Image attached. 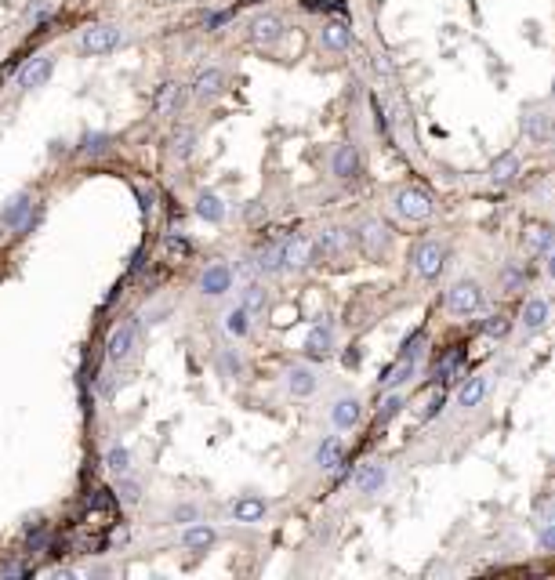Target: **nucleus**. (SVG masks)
Returning <instances> with one entry per match:
<instances>
[{"label":"nucleus","mask_w":555,"mask_h":580,"mask_svg":"<svg viewBox=\"0 0 555 580\" xmlns=\"http://www.w3.org/2000/svg\"><path fill=\"white\" fill-rule=\"evenodd\" d=\"M225 327H229L232 334H247V309H232V312L225 316Z\"/></svg>","instance_id":"f704fd0d"},{"label":"nucleus","mask_w":555,"mask_h":580,"mask_svg":"<svg viewBox=\"0 0 555 580\" xmlns=\"http://www.w3.org/2000/svg\"><path fill=\"white\" fill-rule=\"evenodd\" d=\"M359 171V156L352 145H338V153H334V174L338 178H352V174Z\"/></svg>","instance_id":"a211bd4d"},{"label":"nucleus","mask_w":555,"mask_h":580,"mask_svg":"<svg viewBox=\"0 0 555 580\" xmlns=\"http://www.w3.org/2000/svg\"><path fill=\"white\" fill-rule=\"evenodd\" d=\"M519 287H522V272L519 268H504L501 272V294H515Z\"/></svg>","instance_id":"72a5a7b5"},{"label":"nucleus","mask_w":555,"mask_h":580,"mask_svg":"<svg viewBox=\"0 0 555 580\" xmlns=\"http://www.w3.org/2000/svg\"><path fill=\"white\" fill-rule=\"evenodd\" d=\"M548 276H555V250H552V262H548Z\"/></svg>","instance_id":"de8ad7c7"},{"label":"nucleus","mask_w":555,"mask_h":580,"mask_svg":"<svg viewBox=\"0 0 555 580\" xmlns=\"http://www.w3.org/2000/svg\"><path fill=\"white\" fill-rule=\"evenodd\" d=\"M323 44L330 47V51H345V47L352 44V33H348L345 22H327L323 26Z\"/></svg>","instance_id":"aec40b11"},{"label":"nucleus","mask_w":555,"mask_h":580,"mask_svg":"<svg viewBox=\"0 0 555 580\" xmlns=\"http://www.w3.org/2000/svg\"><path fill=\"white\" fill-rule=\"evenodd\" d=\"M105 149V135H87L84 138V153H102Z\"/></svg>","instance_id":"ea45409f"},{"label":"nucleus","mask_w":555,"mask_h":580,"mask_svg":"<svg viewBox=\"0 0 555 580\" xmlns=\"http://www.w3.org/2000/svg\"><path fill=\"white\" fill-rule=\"evenodd\" d=\"M330 345H334V334H330V327H312L309 337H305V352H309L312 359L330 356Z\"/></svg>","instance_id":"9b49d317"},{"label":"nucleus","mask_w":555,"mask_h":580,"mask_svg":"<svg viewBox=\"0 0 555 580\" xmlns=\"http://www.w3.org/2000/svg\"><path fill=\"white\" fill-rule=\"evenodd\" d=\"M363 247H367V254H382L385 244H388V232H385V225H377V221H367L363 225Z\"/></svg>","instance_id":"6ab92c4d"},{"label":"nucleus","mask_w":555,"mask_h":580,"mask_svg":"<svg viewBox=\"0 0 555 580\" xmlns=\"http://www.w3.org/2000/svg\"><path fill=\"white\" fill-rule=\"evenodd\" d=\"M44 537H47V534H44V526L29 529V552H33V547H40V544H44Z\"/></svg>","instance_id":"37998d69"},{"label":"nucleus","mask_w":555,"mask_h":580,"mask_svg":"<svg viewBox=\"0 0 555 580\" xmlns=\"http://www.w3.org/2000/svg\"><path fill=\"white\" fill-rule=\"evenodd\" d=\"M229 283H232V272L225 265H214V268H207V276H203V290H207V294H225Z\"/></svg>","instance_id":"5701e85b"},{"label":"nucleus","mask_w":555,"mask_h":580,"mask_svg":"<svg viewBox=\"0 0 555 580\" xmlns=\"http://www.w3.org/2000/svg\"><path fill=\"white\" fill-rule=\"evenodd\" d=\"M348 247H352V239H348L345 229H327L320 239H316V250H323V254H345Z\"/></svg>","instance_id":"2eb2a0df"},{"label":"nucleus","mask_w":555,"mask_h":580,"mask_svg":"<svg viewBox=\"0 0 555 580\" xmlns=\"http://www.w3.org/2000/svg\"><path fill=\"white\" fill-rule=\"evenodd\" d=\"M117 501H120V504H135V501H138V482H123L120 493H117Z\"/></svg>","instance_id":"4c0bfd02"},{"label":"nucleus","mask_w":555,"mask_h":580,"mask_svg":"<svg viewBox=\"0 0 555 580\" xmlns=\"http://www.w3.org/2000/svg\"><path fill=\"white\" fill-rule=\"evenodd\" d=\"M447 309H450L454 316H472V312H479V309H483V287L475 283V280L454 283L450 294H447Z\"/></svg>","instance_id":"f257e3e1"},{"label":"nucleus","mask_w":555,"mask_h":580,"mask_svg":"<svg viewBox=\"0 0 555 580\" xmlns=\"http://www.w3.org/2000/svg\"><path fill=\"white\" fill-rule=\"evenodd\" d=\"M522 131H527V138H530V142H548V138H552V131H555V123H552V117H545V112H541V117L533 112V117L522 120Z\"/></svg>","instance_id":"f3484780"},{"label":"nucleus","mask_w":555,"mask_h":580,"mask_svg":"<svg viewBox=\"0 0 555 580\" xmlns=\"http://www.w3.org/2000/svg\"><path fill=\"white\" fill-rule=\"evenodd\" d=\"M44 11H47V0H37V4H29V8H26V19H40Z\"/></svg>","instance_id":"c03bdc74"},{"label":"nucleus","mask_w":555,"mask_h":580,"mask_svg":"<svg viewBox=\"0 0 555 580\" xmlns=\"http://www.w3.org/2000/svg\"><path fill=\"white\" fill-rule=\"evenodd\" d=\"M29 207H33V200H29V196L11 200V207L4 211V225H22V218L29 214Z\"/></svg>","instance_id":"cd10ccee"},{"label":"nucleus","mask_w":555,"mask_h":580,"mask_svg":"<svg viewBox=\"0 0 555 580\" xmlns=\"http://www.w3.org/2000/svg\"><path fill=\"white\" fill-rule=\"evenodd\" d=\"M189 142H193V135H189V131H182V138H178V156H189V149H193V145H189Z\"/></svg>","instance_id":"a18cd8bd"},{"label":"nucleus","mask_w":555,"mask_h":580,"mask_svg":"<svg viewBox=\"0 0 555 580\" xmlns=\"http://www.w3.org/2000/svg\"><path fill=\"white\" fill-rule=\"evenodd\" d=\"M395 211L407 221H425V218H432V200L421 189H400L395 192Z\"/></svg>","instance_id":"7ed1b4c3"},{"label":"nucleus","mask_w":555,"mask_h":580,"mask_svg":"<svg viewBox=\"0 0 555 580\" xmlns=\"http://www.w3.org/2000/svg\"><path fill=\"white\" fill-rule=\"evenodd\" d=\"M232 19V11H218V15H211V19H207V29H218V26H225Z\"/></svg>","instance_id":"79ce46f5"},{"label":"nucleus","mask_w":555,"mask_h":580,"mask_svg":"<svg viewBox=\"0 0 555 580\" xmlns=\"http://www.w3.org/2000/svg\"><path fill=\"white\" fill-rule=\"evenodd\" d=\"M167 250H171V254H182V257H189V250H193V247H189L185 239H174V236H171V239H167Z\"/></svg>","instance_id":"a19ab883"},{"label":"nucleus","mask_w":555,"mask_h":580,"mask_svg":"<svg viewBox=\"0 0 555 580\" xmlns=\"http://www.w3.org/2000/svg\"><path fill=\"white\" fill-rule=\"evenodd\" d=\"M221 366H225L229 374H240V359H232V356H221Z\"/></svg>","instance_id":"49530a36"},{"label":"nucleus","mask_w":555,"mask_h":580,"mask_svg":"<svg viewBox=\"0 0 555 580\" xmlns=\"http://www.w3.org/2000/svg\"><path fill=\"white\" fill-rule=\"evenodd\" d=\"M182 102H185V91L178 84H164L160 91H156V99H153V109L156 112H174Z\"/></svg>","instance_id":"dca6fc26"},{"label":"nucleus","mask_w":555,"mask_h":580,"mask_svg":"<svg viewBox=\"0 0 555 580\" xmlns=\"http://www.w3.org/2000/svg\"><path fill=\"white\" fill-rule=\"evenodd\" d=\"M509 330H512V319H509V316H490L486 323H483V334H486V337H504Z\"/></svg>","instance_id":"473e14b6"},{"label":"nucleus","mask_w":555,"mask_h":580,"mask_svg":"<svg viewBox=\"0 0 555 580\" xmlns=\"http://www.w3.org/2000/svg\"><path fill=\"white\" fill-rule=\"evenodd\" d=\"M382 486H385V468H382V464H363V468L356 472V490L374 493V490H382Z\"/></svg>","instance_id":"4468645a"},{"label":"nucleus","mask_w":555,"mask_h":580,"mask_svg":"<svg viewBox=\"0 0 555 580\" xmlns=\"http://www.w3.org/2000/svg\"><path fill=\"white\" fill-rule=\"evenodd\" d=\"M443 402H447V395H443V392H436L432 399H428V407H425V421H432V417L443 410Z\"/></svg>","instance_id":"58836bf2"},{"label":"nucleus","mask_w":555,"mask_h":580,"mask_svg":"<svg viewBox=\"0 0 555 580\" xmlns=\"http://www.w3.org/2000/svg\"><path fill=\"white\" fill-rule=\"evenodd\" d=\"M410 262H414L418 276L436 280L443 272V262H447V250H443V244H436V239H425V244H418L414 250H410Z\"/></svg>","instance_id":"f03ea898"},{"label":"nucleus","mask_w":555,"mask_h":580,"mask_svg":"<svg viewBox=\"0 0 555 580\" xmlns=\"http://www.w3.org/2000/svg\"><path fill=\"white\" fill-rule=\"evenodd\" d=\"M255 268H262V272H280V268H287V265H283V247H268V250H262V254H258V262H255Z\"/></svg>","instance_id":"bb28decb"},{"label":"nucleus","mask_w":555,"mask_h":580,"mask_svg":"<svg viewBox=\"0 0 555 580\" xmlns=\"http://www.w3.org/2000/svg\"><path fill=\"white\" fill-rule=\"evenodd\" d=\"M51 69H55L51 58H33V62H29V66L19 73V84H22V87H40V84H47Z\"/></svg>","instance_id":"1a4fd4ad"},{"label":"nucleus","mask_w":555,"mask_h":580,"mask_svg":"<svg viewBox=\"0 0 555 580\" xmlns=\"http://www.w3.org/2000/svg\"><path fill=\"white\" fill-rule=\"evenodd\" d=\"M135 334H138V323L131 319V323H123L113 337H109V359H123L131 352V345H135Z\"/></svg>","instance_id":"9d476101"},{"label":"nucleus","mask_w":555,"mask_h":580,"mask_svg":"<svg viewBox=\"0 0 555 580\" xmlns=\"http://www.w3.org/2000/svg\"><path fill=\"white\" fill-rule=\"evenodd\" d=\"M330 421H334L338 428H352V425L359 421V402H356V399L334 402V410H330Z\"/></svg>","instance_id":"412c9836"},{"label":"nucleus","mask_w":555,"mask_h":580,"mask_svg":"<svg viewBox=\"0 0 555 580\" xmlns=\"http://www.w3.org/2000/svg\"><path fill=\"white\" fill-rule=\"evenodd\" d=\"M490 384H494V381H490L486 374H479V377H468V381H465V389L457 392V407H465V410L479 407V402L490 395Z\"/></svg>","instance_id":"423d86ee"},{"label":"nucleus","mask_w":555,"mask_h":580,"mask_svg":"<svg viewBox=\"0 0 555 580\" xmlns=\"http://www.w3.org/2000/svg\"><path fill=\"white\" fill-rule=\"evenodd\" d=\"M283 37V22L276 15H258L255 22H250V40L255 44H276Z\"/></svg>","instance_id":"0eeeda50"},{"label":"nucleus","mask_w":555,"mask_h":580,"mask_svg":"<svg viewBox=\"0 0 555 580\" xmlns=\"http://www.w3.org/2000/svg\"><path fill=\"white\" fill-rule=\"evenodd\" d=\"M519 174V156L515 153H501V156H494V164H490V178L494 182H512Z\"/></svg>","instance_id":"f8f14e48"},{"label":"nucleus","mask_w":555,"mask_h":580,"mask_svg":"<svg viewBox=\"0 0 555 580\" xmlns=\"http://www.w3.org/2000/svg\"><path fill=\"white\" fill-rule=\"evenodd\" d=\"M211 540H214V534H211L207 526H193V529H189V534H185V547H193V552H200V547H207Z\"/></svg>","instance_id":"7c9ffc66"},{"label":"nucleus","mask_w":555,"mask_h":580,"mask_svg":"<svg viewBox=\"0 0 555 580\" xmlns=\"http://www.w3.org/2000/svg\"><path fill=\"white\" fill-rule=\"evenodd\" d=\"M548 316H552V305L545 301V298H530L527 305H522V327L527 330H541L545 323H548Z\"/></svg>","instance_id":"6e6552de"},{"label":"nucleus","mask_w":555,"mask_h":580,"mask_svg":"<svg viewBox=\"0 0 555 580\" xmlns=\"http://www.w3.org/2000/svg\"><path fill=\"white\" fill-rule=\"evenodd\" d=\"M196 211H200L203 218H211V221H221V218H225V207H221V200L211 196V192H207V196H200V207H196Z\"/></svg>","instance_id":"c85d7f7f"},{"label":"nucleus","mask_w":555,"mask_h":580,"mask_svg":"<svg viewBox=\"0 0 555 580\" xmlns=\"http://www.w3.org/2000/svg\"><path fill=\"white\" fill-rule=\"evenodd\" d=\"M537 544H541V552H555V522H548L541 534H537Z\"/></svg>","instance_id":"e433bc0d"},{"label":"nucleus","mask_w":555,"mask_h":580,"mask_svg":"<svg viewBox=\"0 0 555 580\" xmlns=\"http://www.w3.org/2000/svg\"><path fill=\"white\" fill-rule=\"evenodd\" d=\"M221 84H225V73H221V69H207V73L196 76L193 91L200 94V99H207V94H218V91H221Z\"/></svg>","instance_id":"393cba45"},{"label":"nucleus","mask_w":555,"mask_h":580,"mask_svg":"<svg viewBox=\"0 0 555 580\" xmlns=\"http://www.w3.org/2000/svg\"><path fill=\"white\" fill-rule=\"evenodd\" d=\"M400 407H403V395H388V399L382 402V410H377V421H388V417L400 410Z\"/></svg>","instance_id":"c9c22d12"},{"label":"nucleus","mask_w":555,"mask_h":580,"mask_svg":"<svg viewBox=\"0 0 555 580\" xmlns=\"http://www.w3.org/2000/svg\"><path fill=\"white\" fill-rule=\"evenodd\" d=\"M522 244H527V250L541 254V250H548L555 244V229H552V225H530L527 236H522Z\"/></svg>","instance_id":"ddd939ff"},{"label":"nucleus","mask_w":555,"mask_h":580,"mask_svg":"<svg viewBox=\"0 0 555 580\" xmlns=\"http://www.w3.org/2000/svg\"><path fill=\"white\" fill-rule=\"evenodd\" d=\"M105 464H109V468H113V472H128L131 468V454H128V450H123V446H113V450H109V454H105Z\"/></svg>","instance_id":"2f4dec72"},{"label":"nucleus","mask_w":555,"mask_h":580,"mask_svg":"<svg viewBox=\"0 0 555 580\" xmlns=\"http://www.w3.org/2000/svg\"><path fill=\"white\" fill-rule=\"evenodd\" d=\"M316 461H320L323 468H338V461H341V439H334V435H330V439H323Z\"/></svg>","instance_id":"a878e982"},{"label":"nucleus","mask_w":555,"mask_h":580,"mask_svg":"<svg viewBox=\"0 0 555 580\" xmlns=\"http://www.w3.org/2000/svg\"><path fill=\"white\" fill-rule=\"evenodd\" d=\"M80 44H84V51H91V55L113 51V47L120 44V29H117V26H99V29H87Z\"/></svg>","instance_id":"39448f33"},{"label":"nucleus","mask_w":555,"mask_h":580,"mask_svg":"<svg viewBox=\"0 0 555 580\" xmlns=\"http://www.w3.org/2000/svg\"><path fill=\"white\" fill-rule=\"evenodd\" d=\"M232 515L240 522H258L262 515H265V501H258V497H244V501L232 504Z\"/></svg>","instance_id":"b1692460"},{"label":"nucleus","mask_w":555,"mask_h":580,"mask_svg":"<svg viewBox=\"0 0 555 580\" xmlns=\"http://www.w3.org/2000/svg\"><path fill=\"white\" fill-rule=\"evenodd\" d=\"M312 257H316V244L305 239V236H294V239L283 244V265L287 268H305Z\"/></svg>","instance_id":"20e7f679"},{"label":"nucleus","mask_w":555,"mask_h":580,"mask_svg":"<svg viewBox=\"0 0 555 580\" xmlns=\"http://www.w3.org/2000/svg\"><path fill=\"white\" fill-rule=\"evenodd\" d=\"M287 384H291L294 395H312V392H316V374H312L309 366H294L291 377H287Z\"/></svg>","instance_id":"4be33fe9"},{"label":"nucleus","mask_w":555,"mask_h":580,"mask_svg":"<svg viewBox=\"0 0 555 580\" xmlns=\"http://www.w3.org/2000/svg\"><path fill=\"white\" fill-rule=\"evenodd\" d=\"M244 309H247V312H262V309H265V290H262L258 283H247V290H244Z\"/></svg>","instance_id":"c756f323"}]
</instances>
